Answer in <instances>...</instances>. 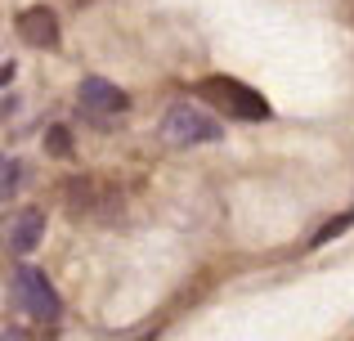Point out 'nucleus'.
I'll return each instance as SVG.
<instances>
[{"mask_svg": "<svg viewBox=\"0 0 354 341\" xmlns=\"http://www.w3.org/2000/svg\"><path fill=\"white\" fill-rule=\"evenodd\" d=\"M220 122L216 117H207L202 108L193 104H175L171 113L162 117V140L171 144V149H193V144H216L220 140Z\"/></svg>", "mask_w": 354, "mask_h": 341, "instance_id": "obj_1", "label": "nucleus"}, {"mask_svg": "<svg viewBox=\"0 0 354 341\" xmlns=\"http://www.w3.org/2000/svg\"><path fill=\"white\" fill-rule=\"evenodd\" d=\"M14 306L23 310V315L41 319V324H54V319L63 315L59 292H54L50 279H45L41 270H32V265H18L14 270Z\"/></svg>", "mask_w": 354, "mask_h": 341, "instance_id": "obj_2", "label": "nucleus"}, {"mask_svg": "<svg viewBox=\"0 0 354 341\" xmlns=\"http://www.w3.org/2000/svg\"><path fill=\"white\" fill-rule=\"evenodd\" d=\"M202 95H207L216 108H225L229 117H238V122H265V117H269L265 99H260L251 86L234 81V77H207V81H202Z\"/></svg>", "mask_w": 354, "mask_h": 341, "instance_id": "obj_3", "label": "nucleus"}, {"mask_svg": "<svg viewBox=\"0 0 354 341\" xmlns=\"http://www.w3.org/2000/svg\"><path fill=\"white\" fill-rule=\"evenodd\" d=\"M77 108H81V117H90V122H113V117H121L130 108V99L121 95L113 81L86 77V81H81V90H77Z\"/></svg>", "mask_w": 354, "mask_h": 341, "instance_id": "obj_4", "label": "nucleus"}, {"mask_svg": "<svg viewBox=\"0 0 354 341\" xmlns=\"http://www.w3.org/2000/svg\"><path fill=\"white\" fill-rule=\"evenodd\" d=\"M18 32H23V41L36 45V50H54V45H59V18L45 5H32V9L18 14Z\"/></svg>", "mask_w": 354, "mask_h": 341, "instance_id": "obj_5", "label": "nucleus"}, {"mask_svg": "<svg viewBox=\"0 0 354 341\" xmlns=\"http://www.w3.org/2000/svg\"><path fill=\"white\" fill-rule=\"evenodd\" d=\"M41 234H45V211L41 207H23L14 216V225H9V252L27 256L36 243H41Z\"/></svg>", "mask_w": 354, "mask_h": 341, "instance_id": "obj_6", "label": "nucleus"}, {"mask_svg": "<svg viewBox=\"0 0 354 341\" xmlns=\"http://www.w3.org/2000/svg\"><path fill=\"white\" fill-rule=\"evenodd\" d=\"M68 207L72 216H95L99 207H113V193L99 189L95 180H68Z\"/></svg>", "mask_w": 354, "mask_h": 341, "instance_id": "obj_7", "label": "nucleus"}, {"mask_svg": "<svg viewBox=\"0 0 354 341\" xmlns=\"http://www.w3.org/2000/svg\"><path fill=\"white\" fill-rule=\"evenodd\" d=\"M23 184V162H9V158H0V202L5 198H14V189Z\"/></svg>", "mask_w": 354, "mask_h": 341, "instance_id": "obj_8", "label": "nucleus"}, {"mask_svg": "<svg viewBox=\"0 0 354 341\" xmlns=\"http://www.w3.org/2000/svg\"><path fill=\"white\" fill-rule=\"evenodd\" d=\"M350 225H354V211H346V216H337V220H328V225H323L319 234L310 238V247H323V243H332V238H337V234H346Z\"/></svg>", "mask_w": 354, "mask_h": 341, "instance_id": "obj_9", "label": "nucleus"}, {"mask_svg": "<svg viewBox=\"0 0 354 341\" xmlns=\"http://www.w3.org/2000/svg\"><path fill=\"white\" fill-rule=\"evenodd\" d=\"M45 153H50V158H68L72 153V140H68L63 126H50V131H45Z\"/></svg>", "mask_w": 354, "mask_h": 341, "instance_id": "obj_10", "label": "nucleus"}, {"mask_svg": "<svg viewBox=\"0 0 354 341\" xmlns=\"http://www.w3.org/2000/svg\"><path fill=\"white\" fill-rule=\"evenodd\" d=\"M14 108H18V99H0V122H5V117H14Z\"/></svg>", "mask_w": 354, "mask_h": 341, "instance_id": "obj_11", "label": "nucleus"}, {"mask_svg": "<svg viewBox=\"0 0 354 341\" xmlns=\"http://www.w3.org/2000/svg\"><path fill=\"white\" fill-rule=\"evenodd\" d=\"M5 81H14V63H5V68H0V86H5Z\"/></svg>", "mask_w": 354, "mask_h": 341, "instance_id": "obj_12", "label": "nucleus"}, {"mask_svg": "<svg viewBox=\"0 0 354 341\" xmlns=\"http://www.w3.org/2000/svg\"><path fill=\"white\" fill-rule=\"evenodd\" d=\"M0 341H32L27 333H0Z\"/></svg>", "mask_w": 354, "mask_h": 341, "instance_id": "obj_13", "label": "nucleus"}, {"mask_svg": "<svg viewBox=\"0 0 354 341\" xmlns=\"http://www.w3.org/2000/svg\"><path fill=\"white\" fill-rule=\"evenodd\" d=\"M139 341H157V333H144V337H139Z\"/></svg>", "mask_w": 354, "mask_h": 341, "instance_id": "obj_14", "label": "nucleus"}]
</instances>
